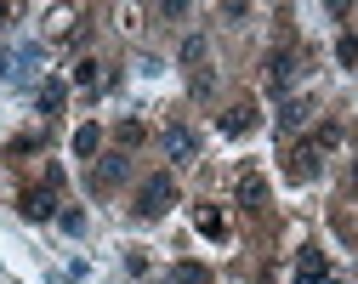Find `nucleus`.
Here are the masks:
<instances>
[{
    "mask_svg": "<svg viewBox=\"0 0 358 284\" xmlns=\"http://www.w3.org/2000/svg\"><path fill=\"white\" fill-rule=\"evenodd\" d=\"M250 125H256V108H250V103H239V108L222 114V136H245Z\"/></svg>",
    "mask_w": 358,
    "mask_h": 284,
    "instance_id": "nucleus-8",
    "label": "nucleus"
},
{
    "mask_svg": "<svg viewBox=\"0 0 358 284\" xmlns=\"http://www.w3.org/2000/svg\"><path fill=\"white\" fill-rule=\"evenodd\" d=\"M301 120H307V103H285V114H279V131H285V136H296V131H301Z\"/></svg>",
    "mask_w": 358,
    "mask_h": 284,
    "instance_id": "nucleus-14",
    "label": "nucleus"
},
{
    "mask_svg": "<svg viewBox=\"0 0 358 284\" xmlns=\"http://www.w3.org/2000/svg\"><path fill=\"white\" fill-rule=\"evenodd\" d=\"M34 108H40V114H57V108H63V80H40Z\"/></svg>",
    "mask_w": 358,
    "mask_h": 284,
    "instance_id": "nucleus-9",
    "label": "nucleus"
},
{
    "mask_svg": "<svg viewBox=\"0 0 358 284\" xmlns=\"http://www.w3.org/2000/svg\"><path fill=\"white\" fill-rule=\"evenodd\" d=\"M296 74H301L296 52H273V57H267V91H273V97H285V91L296 85Z\"/></svg>",
    "mask_w": 358,
    "mask_h": 284,
    "instance_id": "nucleus-2",
    "label": "nucleus"
},
{
    "mask_svg": "<svg viewBox=\"0 0 358 284\" xmlns=\"http://www.w3.org/2000/svg\"><path fill=\"white\" fill-rule=\"evenodd\" d=\"M313 148H319V154L341 148V125H336V120H324V125H319V136H313Z\"/></svg>",
    "mask_w": 358,
    "mask_h": 284,
    "instance_id": "nucleus-15",
    "label": "nucleus"
},
{
    "mask_svg": "<svg viewBox=\"0 0 358 284\" xmlns=\"http://www.w3.org/2000/svg\"><path fill=\"white\" fill-rule=\"evenodd\" d=\"M194 222H199V233H205V239H222V233H228V216H222V211H210V205H205Z\"/></svg>",
    "mask_w": 358,
    "mask_h": 284,
    "instance_id": "nucleus-13",
    "label": "nucleus"
},
{
    "mask_svg": "<svg viewBox=\"0 0 358 284\" xmlns=\"http://www.w3.org/2000/svg\"><path fill=\"white\" fill-rule=\"evenodd\" d=\"M17 211H23L29 222H52V216H57V187H46V182L29 187V194L17 199Z\"/></svg>",
    "mask_w": 358,
    "mask_h": 284,
    "instance_id": "nucleus-3",
    "label": "nucleus"
},
{
    "mask_svg": "<svg viewBox=\"0 0 358 284\" xmlns=\"http://www.w3.org/2000/svg\"><path fill=\"white\" fill-rule=\"evenodd\" d=\"M125 171H131V165H125L120 154H108V159H103V165L92 171V187H97V194H108V187H114V182H125Z\"/></svg>",
    "mask_w": 358,
    "mask_h": 284,
    "instance_id": "nucleus-7",
    "label": "nucleus"
},
{
    "mask_svg": "<svg viewBox=\"0 0 358 284\" xmlns=\"http://www.w3.org/2000/svg\"><path fill=\"white\" fill-rule=\"evenodd\" d=\"M239 205H245V211H262V205H267V182H262V176H245V182H239Z\"/></svg>",
    "mask_w": 358,
    "mask_h": 284,
    "instance_id": "nucleus-10",
    "label": "nucleus"
},
{
    "mask_svg": "<svg viewBox=\"0 0 358 284\" xmlns=\"http://www.w3.org/2000/svg\"><path fill=\"white\" fill-rule=\"evenodd\" d=\"M182 63H205V40H199V34L182 40Z\"/></svg>",
    "mask_w": 358,
    "mask_h": 284,
    "instance_id": "nucleus-17",
    "label": "nucleus"
},
{
    "mask_svg": "<svg viewBox=\"0 0 358 284\" xmlns=\"http://www.w3.org/2000/svg\"><path fill=\"white\" fill-rule=\"evenodd\" d=\"M171 205H176V182H171L165 171H154V176L137 187V216H143V222H159Z\"/></svg>",
    "mask_w": 358,
    "mask_h": 284,
    "instance_id": "nucleus-1",
    "label": "nucleus"
},
{
    "mask_svg": "<svg viewBox=\"0 0 358 284\" xmlns=\"http://www.w3.org/2000/svg\"><path fill=\"white\" fill-rule=\"evenodd\" d=\"M74 80H80V85H97V63H92V57L74 63Z\"/></svg>",
    "mask_w": 358,
    "mask_h": 284,
    "instance_id": "nucleus-20",
    "label": "nucleus"
},
{
    "mask_svg": "<svg viewBox=\"0 0 358 284\" xmlns=\"http://www.w3.org/2000/svg\"><path fill=\"white\" fill-rule=\"evenodd\" d=\"M120 142H125V148H137V142H143V125L125 120V125H120Z\"/></svg>",
    "mask_w": 358,
    "mask_h": 284,
    "instance_id": "nucleus-19",
    "label": "nucleus"
},
{
    "mask_svg": "<svg viewBox=\"0 0 358 284\" xmlns=\"http://www.w3.org/2000/svg\"><path fill=\"white\" fill-rule=\"evenodd\" d=\"M336 57H341V69H352V63H358V40H352V34H341V40H336Z\"/></svg>",
    "mask_w": 358,
    "mask_h": 284,
    "instance_id": "nucleus-16",
    "label": "nucleus"
},
{
    "mask_svg": "<svg viewBox=\"0 0 358 284\" xmlns=\"http://www.w3.org/2000/svg\"><path fill=\"white\" fill-rule=\"evenodd\" d=\"M171 284H210V267H199V262H176V267H171Z\"/></svg>",
    "mask_w": 358,
    "mask_h": 284,
    "instance_id": "nucleus-11",
    "label": "nucleus"
},
{
    "mask_svg": "<svg viewBox=\"0 0 358 284\" xmlns=\"http://www.w3.org/2000/svg\"><path fill=\"white\" fill-rule=\"evenodd\" d=\"M165 154H171L176 165H194V154H199L194 131H188V125H171V131H165Z\"/></svg>",
    "mask_w": 358,
    "mask_h": 284,
    "instance_id": "nucleus-6",
    "label": "nucleus"
},
{
    "mask_svg": "<svg viewBox=\"0 0 358 284\" xmlns=\"http://www.w3.org/2000/svg\"><path fill=\"white\" fill-rule=\"evenodd\" d=\"M97 148H103V131H97V125H80V131H74V154H80V159H92Z\"/></svg>",
    "mask_w": 358,
    "mask_h": 284,
    "instance_id": "nucleus-12",
    "label": "nucleus"
},
{
    "mask_svg": "<svg viewBox=\"0 0 358 284\" xmlns=\"http://www.w3.org/2000/svg\"><path fill=\"white\" fill-rule=\"evenodd\" d=\"M57 222H63V233H85V216L80 211H57Z\"/></svg>",
    "mask_w": 358,
    "mask_h": 284,
    "instance_id": "nucleus-18",
    "label": "nucleus"
},
{
    "mask_svg": "<svg viewBox=\"0 0 358 284\" xmlns=\"http://www.w3.org/2000/svg\"><path fill=\"white\" fill-rule=\"evenodd\" d=\"M290 284H330V262H324V250H301Z\"/></svg>",
    "mask_w": 358,
    "mask_h": 284,
    "instance_id": "nucleus-5",
    "label": "nucleus"
},
{
    "mask_svg": "<svg viewBox=\"0 0 358 284\" xmlns=\"http://www.w3.org/2000/svg\"><path fill=\"white\" fill-rule=\"evenodd\" d=\"M6 17H12V6H0V23H6Z\"/></svg>",
    "mask_w": 358,
    "mask_h": 284,
    "instance_id": "nucleus-21",
    "label": "nucleus"
},
{
    "mask_svg": "<svg viewBox=\"0 0 358 284\" xmlns=\"http://www.w3.org/2000/svg\"><path fill=\"white\" fill-rule=\"evenodd\" d=\"M319 148H313V142H296V148H290V159H285V171H290V182H313V176H319Z\"/></svg>",
    "mask_w": 358,
    "mask_h": 284,
    "instance_id": "nucleus-4",
    "label": "nucleus"
},
{
    "mask_svg": "<svg viewBox=\"0 0 358 284\" xmlns=\"http://www.w3.org/2000/svg\"><path fill=\"white\" fill-rule=\"evenodd\" d=\"M0 74H6V52H0Z\"/></svg>",
    "mask_w": 358,
    "mask_h": 284,
    "instance_id": "nucleus-22",
    "label": "nucleus"
}]
</instances>
